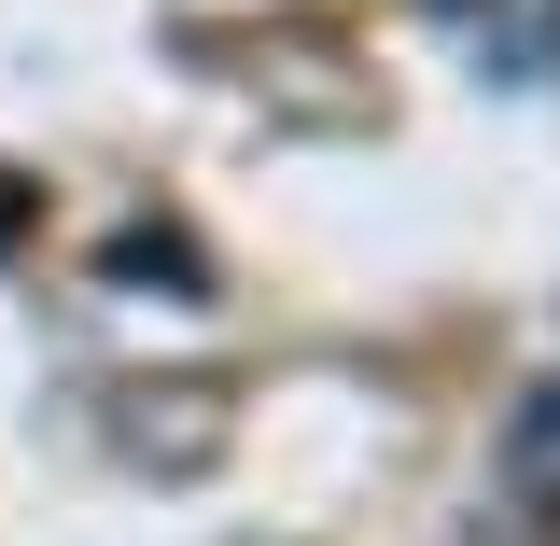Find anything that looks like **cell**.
I'll return each instance as SVG.
<instances>
[{
  "label": "cell",
  "mask_w": 560,
  "mask_h": 546,
  "mask_svg": "<svg viewBox=\"0 0 560 546\" xmlns=\"http://www.w3.org/2000/svg\"><path fill=\"white\" fill-rule=\"evenodd\" d=\"M504 477L533 490V504H560V379L518 393V420H504Z\"/></svg>",
  "instance_id": "cell-1"
},
{
  "label": "cell",
  "mask_w": 560,
  "mask_h": 546,
  "mask_svg": "<svg viewBox=\"0 0 560 546\" xmlns=\"http://www.w3.org/2000/svg\"><path fill=\"white\" fill-rule=\"evenodd\" d=\"M14 224H28V183H0V239H14Z\"/></svg>",
  "instance_id": "cell-2"
},
{
  "label": "cell",
  "mask_w": 560,
  "mask_h": 546,
  "mask_svg": "<svg viewBox=\"0 0 560 546\" xmlns=\"http://www.w3.org/2000/svg\"><path fill=\"white\" fill-rule=\"evenodd\" d=\"M547 57H560V0H547Z\"/></svg>",
  "instance_id": "cell-3"
}]
</instances>
